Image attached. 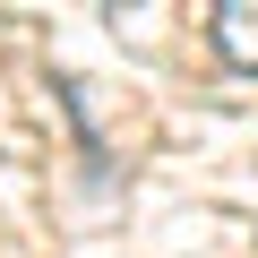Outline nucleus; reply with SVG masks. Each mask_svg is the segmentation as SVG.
Here are the masks:
<instances>
[{"mask_svg": "<svg viewBox=\"0 0 258 258\" xmlns=\"http://www.w3.org/2000/svg\"><path fill=\"white\" fill-rule=\"evenodd\" d=\"M215 52H224L232 69H249V78H258V9H249V0L215 9Z\"/></svg>", "mask_w": 258, "mask_h": 258, "instance_id": "nucleus-1", "label": "nucleus"}]
</instances>
